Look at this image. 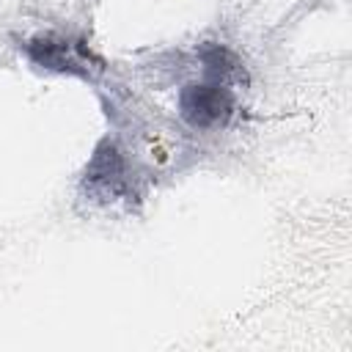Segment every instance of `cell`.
Returning a JSON list of instances; mask_svg holds the SVG:
<instances>
[{"instance_id":"1","label":"cell","mask_w":352,"mask_h":352,"mask_svg":"<svg viewBox=\"0 0 352 352\" xmlns=\"http://www.w3.org/2000/svg\"><path fill=\"white\" fill-rule=\"evenodd\" d=\"M179 113L195 129H217L226 126L234 116V94L226 82L204 80L190 82L179 94Z\"/></svg>"},{"instance_id":"2","label":"cell","mask_w":352,"mask_h":352,"mask_svg":"<svg viewBox=\"0 0 352 352\" xmlns=\"http://www.w3.org/2000/svg\"><path fill=\"white\" fill-rule=\"evenodd\" d=\"M28 55L44 66V69H55V72H85L88 55L82 50H77L74 44L63 41V38H38L28 44Z\"/></svg>"}]
</instances>
